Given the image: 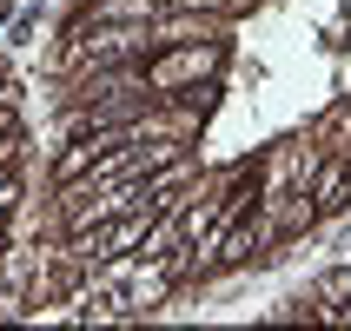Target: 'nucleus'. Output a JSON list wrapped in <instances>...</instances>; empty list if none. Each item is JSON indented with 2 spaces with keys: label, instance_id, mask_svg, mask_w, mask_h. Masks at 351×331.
<instances>
[{
  "label": "nucleus",
  "instance_id": "1",
  "mask_svg": "<svg viewBox=\"0 0 351 331\" xmlns=\"http://www.w3.org/2000/svg\"><path fill=\"white\" fill-rule=\"evenodd\" d=\"M219 66H226V40H186V47H159V53L139 60V73H146V86L159 99L193 93L199 79H213Z\"/></svg>",
  "mask_w": 351,
  "mask_h": 331
},
{
  "label": "nucleus",
  "instance_id": "2",
  "mask_svg": "<svg viewBox=\"0 0 351 331\" xmlns=\"http://www.w3.org/2000/svg\"><path fill=\"white\" fill-rule=\"evenodd\" d=\"M345 206H351V146L332 153V159H318V173H312V212L332 219V212H345Z\"/></svg>",
  "mask_w": 351,
  "mask_h": 331
},
{
  "label": "nucleus",
  "instance_id": "3",
  "mask_svg": "<svg viewBox=\"0 0 351 331\" xmlns=\"http://www.w3.org/2000/svg\"><path fill=\"white\" fill-rule=\"evenodd\" d=\"M159 0H86L80 7V27H106V20H153Z\"/></svg>",
  "mask_w": 351,
  "mask_h": 331
}]
</instances>
